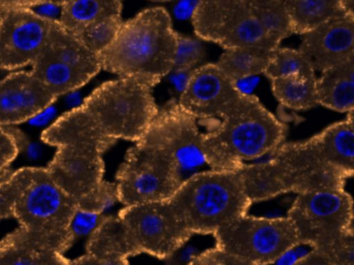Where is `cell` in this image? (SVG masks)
Segmentation results:
<instances>
[{
    "instance_id": "cell-1",
    "label": "cell",
    "mask_w": 354,
    "mask_h": 265,
    "mask_svg": "<svg viewBox=\"0 0 354 265\" xmlns=\"http://www.w3.org/2000/svg\"><path fill=\"white\" fill-rule=\"evenodd\" d=\"M41 139L57 148L46 167L49 175L80 210L103 213L117 202L115 184L104 179L103 161V153L117 142L103 136L82 108L57 118Z\"/></svg>"
},
{
    "instance_id": "cell-2",
    "label": "cell",
    "mask_w": 354,
    "mask_h": 265,
    "mask_svg": "<svg viewBox=\"0 0 354 265\" xmlns=\"http://www.w3.org/2000/svg\"><path fill=\"white\" fill-rule=\"evenodd\" d=\"M202 153L212 170L236 171L244 161L272 153L286 139L288 128L254 95L240 90L216 119L203 124Z\"/></svg>"
},
{
    "instance_id": "cell-3",
    "label": "cell",
    "mask_w": 354,
    "mask_h": 265,
    "mask_svg": "<svg viewBox=\"0 0 354 265\" xmlns=\"http://www.w3.org/2000/svg\"><path fill=\"white\" fill-rule=\"evenodd\" d=\"M0 203L6 219L15 217L24 231L63 254L75 240L71 222L78 205L53 181L46 168H21L10 173L0 181Z\"/></svg>"
},
{
    "instance_id": "cell-4",
    "label": "cell",
    "mask_w": 354,
    "mask_h": 265,
    "mask_svg": "<svg viewBox=\"0 0 354 265\" xmlns=\"http://www.w3.org/2000/svg\"><path fill=\"white\" fill-rule=\"evenodd\" d=\"M176 49L177 32L169 12L153 8L122 23L113 41L98 56L102 70L155 87L173 70Z\"/></svg>"
},
{
    "instance_id": "cell-5",
    "label": "cell",
    "mask_w": 354,
    "mask_h": 265,
    "mask_svg": "<svg viewBox=\"0 0 354 265\" xmlns=\"http://www.w3.org/2000/svg\"><path fill=\"white\" fill-rule=\"evenodd\" d=\"M167 200L192 235H213L252 205L238 170L196 173Z\"/></svg>"
},
{
    "instance_id": "cell-6",
    "label": "cell",
    "mask_w": 354,
    "mask_h": 265,
    "mask_svg": "<svg viewBox=\"0 0 354 265\" xmlns=\"http://www.w3.org/2000/svg\"><path fill=\"white\" fill-rule=\"evenodd\" d=\"M152 89L138 79L119 78L97 87L80 108L103 136L136 143L158 113Z\"/></svg>"
},
{
    "instance_id": "cell-7",
    "label": "cell",
    "mask_w": 354,
    "mask_h": 265,
    "mask_svg": "<svg viewBox=\"0 0 354 265\" xmlns=\"http://www.w3.org/2000/svg\"><path fill=\"white\" fill-rule=\"evenodd\" d=\"M177 161L162 149L142 140L126 153L117 172L118 201L124 206L171 198L181 182Z\"/></svg>"
},
{
    "instance_id": "cell-8",
    "label": "cell",
    "mask_w": 354,
    "mask_h": 265,
    "mask_svg": "<svg viewBox=\"0 0 354 265\" xmlns=\"http://www.w3.org/2000/svg\"><path fill=\"white\" fill-rule=\"evenodd\" d=\"M213 237L215 248L252 265H271L300 246L287 217L245 215L219 228Z\"/></svg>"
},
{
    "instance_id": "cell-9",
    "label": "cell",
    "mask_w": 354,
    "mask_h": 265,
    "mask_svg": "<svg viewBox=\"0 0 354 265\" xmlns=\"http://www.w3.org/2000/svg\"><path fill=\"white\" fill-rule=\"evenodd\" d=\"M101 70L99 56L57 22L30 72L59 99L82 88Z\"/></svg>"
},
{
    "instance_id": "cell-10",
    "label": "cell",
    "mask_w": 354,
    "mask_h": 265,
    "mask_svg": "<svg viewBox=\"0 0 354 265\" xmlns=\"http://www.w3.org/2000/svg\"><path fill=\"white\" fill-rule=\"evenodd\" d=\"M288 219L300 244L318 248L353 231V200L345 188L297 194Z\"/></svg>"
},
{
    "instance_id": "cell-11",
    "label": "cell",
    "mask_w": 354,
    "mask_h": 265,
    "mask_svg": "<svg viewBox=\"0 0 354 265\" xmlns=\"http://www.w3.org/2000/svg\"><path fill=\"white\" fill-rule=\"evenodd\" d=\"M194 32L201 39L227 49L279 47L267 35L245 0H198L192 14Z\"/></svg>"
},
{
    "instance_id": "cell-12",
    "label": "cell",
    "mask_w": 354,
    "mask_h": 265,
    "mask_svg": "<svg viewBox=\"0 0 354 265\" xmlns=\"http://www.w3.org/2000/svg\"><path fill=\"white\" fill-rule=\"evenodd\" d=\"M118 217L133 256L147 254L167 260L192 236L169 200L125 206Z\"/></svg>"
},
{
    "instance_id": "cell-13",
    "label": "cell",
    "mask_w": 354,
    "mask_h": 265,
    "mask_svg": "<svg viewBox=\"0 0 354 265\" xmlns=\"http://www.w3.org/2000/svg\"><path fill=\"white\" fill-rule=\"evenodd\" d=\"M55 23L28 8L0 10V68L14 70L32 66L46 46Z\"/></svg>"
},
{
    "instance_id": "cell-14",
    "label": "cell",
    "mask_w": 354,
    "mask_h": 265,
    "mask_svg": "<svg viewBox=\"0 0 354 265\" xmlns=\"http://www.w3.org/2000/svg\"><path fill=\"white\" fill-rule=\"evenodd\" d=\"M142 140L162 149L177 161L180 169L205 163L198 121L176 99L159 108Z\"/></svg>"
},
{
    "instance_id": "cell-15",
    "label": "cell",
    "mask_w": 354,
    "mask_h": 265,
    "mask_svg": "<svg viewBox=\"0 0 354 265\" xmlns=\"http://www.w3.org/2000/svg\"><path fill=\"white\" fill-rule=\"evenodd\" d=\"M240 90L216 64H205L190 72L178 103L204 124L216 119L227 101Z\"/></svg>"
},
{
    "instance_id": "cell-16",
    "label": "cell",
    "mask_w": 354,
    "mask_h": 265,
    "mask_svg": "<svg viewBox=\"0 0 354 265\" xmlns=\"http://www.w3.org/2000/svg\"><path fill=\"white\" fill-rule=\"evenodd\" d=\"M301 37L300 51L315 72H324L354 57V14L331 19Z\"/></svg>"
},
{
    "instance_id": "cell-17",
    "label": "cell",
    "mask_w": 354,
    "mask_h": 265,
    "mask_svg": "<svg viewBox=\"0 0 354 265\" xmlns=\"http://www.w3.org/2000/svg\"><path fill=\"white\" fill-rule=\"evenodd\" d=\"M32 72H17L0 80V126H16L57 101Z\"/></svg>"
},
{
    "instance_id": "cell-18",
    "label": "cell",
    "mask_w": 354,
    "mask_h": 265,
    "mask_svg": "<svg viewBox=\"0 0 354 265\" xmlns=\"http://www.w3.org/2000/svg\"><path fill=\"white\" fill-rule=\"evenodd\" d=\"M65 255L18 228L0 242V265H68Z\"/></svg>"
},
{
    "instance_id": "cell-19",
    "label": "cell",
    "mask_w": 354,
    "mask_h": 265,
    "mask_svg": "<svg viewBox=\"0 0 354 265\" xmlns=\"http://www.w3.org/2000/svg\"><path fill=\"white\" fill-rule=\"evenodd\" d=\"M319 105L348 113L354 108V57L321 72L316 81Z\"/></svg>"
},
{
    "instance_id": "cell-20",
    "label": "cell",
    "mask_w": 354,
    "mask_h": 265,
    "mask_svg": "<svg viewBox=\"0 0 354 265\" xmlns=\"http://www.w3.org/2000/svg\"><path fill=\"white\" fill-rule=\"evenodd\" d=\"M292 32L304 35L315 27L344 16L352 14L347 10L343 0H283Z\"/></svg>"
},
{
    "instance_id": "cell-21",
    "label": "cell",
    "mask_w": 354,
    "mask_h": 265,
    "mask_svg": "<svg viewBox=\"0 0 354 265\" xmlns=\"http://www.w3.org/2000/svg\"><path fill=\"white\" fill-rule=\"evenodd\" d=\"M118 0H69L62 6L59 24L71 35L109 18L122 17Z\"/></svg>"
},
{
    "instance_id": "cell-22",
    "label": "cell",
    "mask_w": 354,
    "mask_h": 265,
    "mask_svg": "<svg viewBox=\"0 0 354 265\" xmlns=\"http://www.w3.org/2000/svg\"><path fill=\"white\" fill-rule=\"evenodd\" d=\"M86 254L100 258L128 259L133 257L118 215H106L91 234L86 244Z\"/></svg>"
},
{
    "instance_id": "cell-23",
    "label": "cell",
    "mask_w": 354,
    "mask_h": 265,
    "mask_svg": "<svg viewBox=\"0 0 354 265\" xmlns=\"http://www.w3.org/2000/svg\"><path fill=\"white\" fill-rule=\"evenodd\" d=\"M271 51L258 48H235L221 54L217 68L225 76L237 84L238 81L264 74Z\"/></svg>"
},
{
    "instance_id": "cell-24",
    "label": "cell",
    "mask_w": 354,
    "mask_h": 265,
    "mask_svg": "<svg viewBox=\"0 0 354 265\" xmlns=\"http://www.w3.org/2000/svg\"><path fill=\"white\" fill-rule=\"evenodd\" d=\"M270 81L273 95L283 107L301 111L319 105L316 76L291 75Z\"/></svg>"
},
{
    "instance_id": "cell-25",
    "label": "cell",
    "mask_w": 354,
    "mask_h": 265,
    "mask_svg": "<svg viewBox=\"0 0 354 265\" xmlns=\"http://www.w3.org/2000/svg\"><path fill=\"white\" fill-rule=\"evenodd\" d=\"M257 20L268 37L279 46L286 37L293 35L283 0H245Z\"/></svg>"
},
{
    "instance_id": "cell-26",
    "label": "cell",
    "mask_w": 354,
    "mask_h": 265,
    "mask_svg": "<svg viewBox=\"0 0 354 265\" xmlns=\"http://www.w3.org/2000/svg\"><path fill=\"white\" fill-rule=\"evenodd\" d=\"M264 75L272 80L291 75L314 77L316 72L308 58L300 50L277 47L271 51Z\"/></svg>"
},
{
    "instance_id": "cell-27",
    "label": "cell",
    "mask_w": 354,
    "mask_h": 265,
    "mask_svg": "<svg viewBox=\"0 0 354 265\" xmlns=\"http://www.w3.org/2000/svg\"><path fill=\"white\" fill-rule=\"evenodd\" d=\"M122 23H123L122 17L109 18L86 27L72 35H74L88 50L99 55V53L113 41Z\"/></svg>"
},
{
    "instance_id": "cell-28",
    "label": "cell",
    "mask_w": 354,
    "mask_h": 265,
    "mask_svg": "<svg viewBox=\"0 0 354 265\" xmlns=\"http://www.w3.org/2000/svg\"><path fill=\"white\" fill-rule=\"evenodd\" d=\"M206 57V48L200 39L177 32V49L171 72H192Z\"/></svg>"
},
{
    "instance_id": "cell-29",
    "label": "cell",
    "mask_w": 354,
    "mask_h": 265,
    "mask_svg": "<svg viewBox=\"0 0 354 265\" xmlns=\"http://www.w3.org/2000/svg\"><path fill=\"white\" fill-rule=\"evenodd\" d=\"M333 265H354V232L350 231L318 248Z\"/></svg>"
},
{
    "instance_id": "cell-30",
    "label": "cell",
    "mask_w": 354,
    "mask_h": 265,
    "mask_svg": "<svg viewBox=\"0 0 354 265\" xmlns=\"http://www.w3.org/2000/svg\"><path fill=\"white\" fill-rule=\"evenodd\" d=\"M20 153L15 139L6 126H0V181L8 177V169Z\"/></svg>"
},
{
    "instance_id": "cell-31",
    "label": "cell",
    "mask_w": 354,
    "mask_h": 265,
    "mask_svg": "<svg viewBox=\"0 0 354 265\" xmlns=\"http://www.w3.org/2000/svg\"><path fill=\"white\" fill-rule=\"evenodd\" d=\"M106 215L91 211L77 210L71 222V231L74 236H84L92 234L102 223Z\"/></svg>"
},
{
    "instance_id": "cell-32",
    "label": "cell",
    "mask_w": 354,
    "mask_h": 265,
    "mask_svg": "<svg viewBox=\"0 0 354 265\" xmlns=\"http://www.w3.org/2000/svg\"><path fill=\"white\" fill-rule=\"evenodd\" d=\"M189 265H252L231 255L225 254L217 248H209L192 257Z\"/></svg>"
},
{
    "instance_id": "cell-33",
    "label": "cell",
    "mask_w": 354,
    "mask_h": 265,
    "mask_svg": "<svg viewBox=\"0 0 354 265\" xmlns=\"http://www.w3.org/2000/svg\"><path fill=\"white\" fill-rule=\"evenodd\" d=\"M62 6H63L53 3V2L43 1L40 2V3L35 4L34 6L28 8H30L35 14H38V16L45 19V20L57 21V22H59V18H61L62 14Z\"/></svg>"
},
{
    "instance_id": "cell-34",
    "label": "cell",
    "mask_w": 354,
    "mask_h": 265,
    "mask_svg": "<svg viewBox=\"0 0 354 265\" xmlns=\"http://www.w3.org/2000/svg\"><path fill=\"white\" fill-rule=\"evenodd\" d=\"M68 265H130L128 259L125 258H100L86 254L75 260H69Z\"/></svg>"
},
{
    "instance_id": "cell-35",
    "label": "cell",
    "mask_w": 354,
    "mask_h": 265,
    "mask_svg": "<svg viewBox=\"0 0 354 265\" xmlns=\"http://www.w3.org/2000/svg\"><path fill=\"white\" fill-rule=\"evenodd\" d=\"M57 108H55V104L48 106V107L43 109L42 111L37 113L36 115L32 116L28 122H30L32 126H37V128H42V126H46L48 128L53 122V119L57 115Z\"/></svg>"
},
{
    "instance_id": "cell-36",
    "label": "cell",
    "mask_w": 354,
    "mask_h": 265,
    "mask_svg": "<svg viewBox=\"0 0 354 265\" xmlns=\"http://www.w3.org/2000/svg\"><path fill=\"white\" fill-rule=\"evenodd\" d=\"M290 265H333L324 255L316 250H310L300 258L296 259Z\"/></svg>"
},
{
    "instance_id": "cell-37",
    "label": "cell",
    "mask_w": 354,
    "mask_h": 265,
    "mask_svg": "<svg viewBox=\"0 0 354 265\" xmlns=\"http://www.w3.org/2000/svg\"><path fill=\"white\" fill-rule=\"evenodd\" d=\"M21 151H24L26 157L30 159H39L43 155L42 146L38 142H35L28 138L24 142Z\"/></svg>"
},
{
    "instance_id": "cell-38",
    "label": "cell",
    "mask_w": 354,
    "mask_h": 265,
    "mask_svg": "<svg viewBox=\"0 0 354 265\" xmlns=\"http://www.w3.org/2000/svg\"><path fill=\"white\" fill-rule=\"evenodd\" d=\"M63 97H65V105L69 108L70 110L76 109V108L80 107L84 103V99H82V92L78 91V89L76 90L69 91V92L64 95Z\"/></svg>"
},
{
    "instance_id": "cell-39",
    "label": "cell",
    "mask_w": 354,
    "mask_h": 265,
    "mask_svg": "<svg viewBox=\"0 0 354 265\" xmlns=\"http://www.w3.org/2000/svg\"><path fill=\"white\" fill-rule=\"evenodd\" d=\"M41 0H0V10L8 8H32Z\"/></svg>"
},
{
    "instance_id": "cell-40",
    "label": "cell",
    "mask_w": 354,
    "mask_h": 265,
    "mask_svg": "<svg viewBox=\"0 0 354 265\" xmlns=\"http://www.w3.org/2000/svg\"><path fill=\"white\" fill-rule=\"evenodd\" d=\"M344 4H345V8H347L348 12H352V14H354L353 12V3L354 0H343Z\"/></svg>"
},
{
    "instance_id": "cell-41",
    "label": "cell",
    "mask_w": 354,
    "mask_h": 265,
    "mask_svg": "<svg viewBox=\"0 0 354 265\" xmlns=\"http://www.w3.org/2000/svg\"><path fill=\"white\" fill-rule=\"evenodd\" d=\"M43 1L53 2V3L61 4V6H63L64 3H66V2L69 1V0H41V2Z\"/></svg>"
},
{
    "instance_id": "cell-42",
    "label": "cell",
    "mask_w": 354,
    "mask_h": 265,
    "mask_svg": "<svg viewBox=\"0 0 354 265\" xmlns=\"http://www.w3.org/2000/svg\"><path fill=\"white\" fill-rule=\"evenodd\" d=\"M0 219H5V215H3V207L0 204Z\"/></svg>"
},
{
    "instance_id": "cell-43",
    "label": "cell",
    "mask_w": 354,
    "mask_h": 265,
    "mask_svg": "<svg viewBox=\"0 0 354 265\" xmlns=\"http://www.w3.org/2000/svg\"><path fill=\"white\" fill-rule=\"evenodd\" d=\"M152 1L167 2V1H171V0H152Z\"/></svg>"
},
{
    "instance_id": "cell-44",
    "label": "cell",
    "mask_w": 354,
    "mask_h": 265,
    "mask_svg": "<svg viewBox=\"0 0 354 265\" xmlns=\"http://www.w3.org/2000/svg\"><path fill=\"white\" fill-rule=\"evenodd\" d=\"M118 1H121L122 2V1H123V0H118Z\"/></svg>"
},
{
    "instance_id": "cell-45",
    "label": "cell",
    "mask_w": 354,
    "mask_h": 265,
    "mask_svg": "<svg viewBox=\"0 0 354 265\" xmlns=\"http://www.w3.org/2000/svg\"><path fill=\"white\" fill-rule=\"evenodd\" d=\"M0 70H1V68H0Z\"/></svg>"
}]
</instances>
